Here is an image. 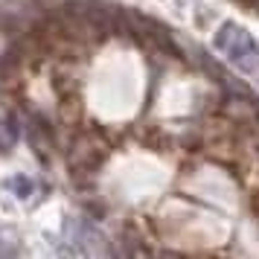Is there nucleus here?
Listing matches in <instances>:
<instances>
[{
	"mask_svg": "<svg viewBox=\"0 0 259 259\" xmlns=\"http://www.w3.org/2000/svg\"><path fill=\"white\" fill-rule=\"evenodd\" d=\"M21 253V239L15 236V230H0V256H18Z\"/></svg>",
	"mask_w": 259,
	"mask_h": 259,
	"instance_id": "7ed1b4c3",
	"label": "nucleus"
},
{
	"mask_svg": "<svg viewBox=\"0 0 259 259\" xmlns=\"http://www.w3.org/2000/svg\"><path fill=\"white\" fill-rule=\"evenodd\" d=\"M6 187L12 189L18 198H29V195H32V189H35V184H32V178H29V175H12Z\"/></svg>",
	"mask_w": 259,
	"mask_h": 259,
	"instance_id": "20e7f679",
	"label": "nucleus"
},
{
	"mask_svg": "<svg viewBox=\"0 0 259 259\" xmlns=\"http://www.w3.org/2000/svg\"><path fill=\"white\" fill-rule=\"evenodd\" d=\"M212 44H215V50H222L239 70H245V73L259 70V44L253 41V35H250L247 29H242L239 24H224L222 29L215 32Z\"/></svg>",
	"mask_w": 259,
	"mask_h": 259,
	"instance_id": "f257e3e1",
	"label": "nucleus"
},
{
	"mask_svg": "<svg viewBox=\"0 0 259 259\" xmlns=\"http://www.w3.org/2000/svg\"><path fill=\"white\" fill-rule=\"evenodd\" d=\"M18 137H21V131L12 122V117H0V152L9 154L18 146Z\"/></svg>",
	"mask_w": 259,
	"mask_h": 259,
	"instance_id": "f03ea898",
	"label": "nucleus"
}]
</instances>
